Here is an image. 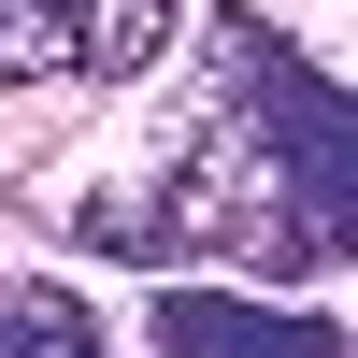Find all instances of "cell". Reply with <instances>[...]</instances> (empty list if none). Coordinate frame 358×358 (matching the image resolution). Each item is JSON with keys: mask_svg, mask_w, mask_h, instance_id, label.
<instances>
[{"mask_svg": "<svg viewBox=\"0 0 358 358\" xmlns=\"http://www.w3.org/2000/svg\"><path fill=\"white\" fill-rule=\"evenodd\" d=\"M187 15L201 0H101V15H86V86H143L172 43H187Z\"/></svg>", "mask_w": 358, "mask_h": 358, "instance_id": "3957f363", "label": "cell"}, {"mask_svg": "<svg viewBox=\"0 0 358 358\" xmlns=\"http://www.w3.org/2000/svg\"><path fill=\"white\" fill-rule=\"evenodd\" d=\"M86 258L129 273H244V287H301L358 258V86L315 72L258 0L201 15V115L143 187L72 201Z\"/></svg>", "mask_w": 358, "mask_h": 358, "instance_id": "6da1fadb", "label": "cell"}, {"mask_svg": "<svg viewBox=\"0 0 358 358\" xmlns=\"http://www.w3.org/2000/svg\"><path fill=\"white\" fill-rule=\"evenodd\" d=\"M143 330H115L86 287L57 273H0V358H358L330 315L301 301H258V287H158L129 301Z\"/></svg>", "mask_w": 358, "mask_h": 358, "instance_id": "7a4b0ae2", "label": "cell"}, {"mask_svg": "<svg viewBox=\"0 0 358 358\" xmlns=\"http://www.w3.org/2000/svg\"><path fill=\"white\" fill-rule=\"evenodd\" d=\"M86 15L101 0H0V86H86Z\"/></svg>", "mask_w": 358, "mask_h": 358, "instance_id": "277c9868", "label": "cell"}]
</instances>
